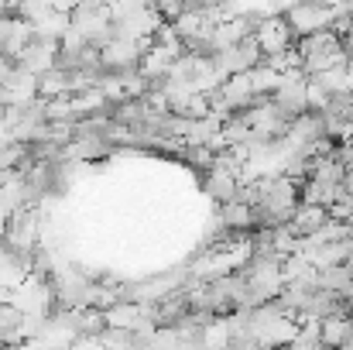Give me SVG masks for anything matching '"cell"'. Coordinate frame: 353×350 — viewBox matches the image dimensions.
I'll use <instances>...</instances> for the list:
<instances>
[{
	"instance_id": "1",
	"label": "cell",
	"mask_w": 353,
	"mask_h": 350,
	"mask_svg": "<svg viewBox=\"0 0 353 350\" xmlns=\"http://www.w3.org/2000/svg\"><path fill=\"white\" fill-rule=\"evenodd\" d=\"M295 52H299V59H302V72H305V76H319V72H330V69L347 66L343 48H340V38H336L330 28L319 31V35L299 38V41H295Z\"/></svg>"
},
{
	"instance_id": "2",
	"label": "cell",
	"mask_w": 353,
	"mask_h": 350,
	"mask_svg": "<svg viewBox=\"0 0 353 350\" xmlns=\"http://www.w3.org/2000/svg\"><path fill=\"white\" fill-rule=\"evenodd\" d=\"M281 17L288 21V28H292V35L299 41V38H309V35L326 31L333 24V17H336V7H326V3H295V7L281 10Z\"/></svg>"
},
{
	"instance_id": "3",
	"label": "cell",
	"mask_w": 353,
	"mask_h": 350,
	"mask_svg": "<svg viewBox=\"0 0 353 350\" xmlns=\"http://www.w3.org/2000/svg\"><path fill=\"white\" fill-rule=\"evenodd\" d=\"M254 38H257V45H261V55H264V59H271V55H281V52L295 48V35H292V28H288V21H285L281 14L264 17V21L257 24Z\"/></svg>"
},
{
	"instance_id": "4",
	"label": "cell",
	"mask_w": 353,
	"mask_h": 350,
	"mask_svg": "<svg viewBox=\"0 0 353 350\" xmlns=\"http://www.w3.org/2000/svg\"><path fill=\"white\" fill-rule=\"evenodd\" d=\"M326 220H330V213L323 210V206H305V203H299V210L292 213V220L285 224L288 233L295 237V240H309V237H316V233L326 227Z\"/></svg>"
},
{
	"instance_id": "5",
	"label": "cell",
	"mask_w": 353,
	"mask_h": 350,
	"mask_svg": "<svg viewBox=\"0 0 353 350\" xmlns=\"http://www.w3.org/2000/svg\"><path fill=\"white\" fill-rule=\"evenodd\" d=\"M203 189L223 206V203H230V200H236V193H240V179L236 175H230L227 168H210L206 172V179H203Z\"/></svg>"
},
{
	"instance_id": "6",
	"label": "cell",
	"mask_w": 353,
	"mask_h": 350,
	"mask_svg": "<svg viewBox=\"0 0 353 350\" xmlns=\"http://www.w3.org/2000/svg\"><path fill=\"white\" fill-rule=\"evenodd\" d=\"M319 337H323V350H343L350 347V320L347 316H336V320H326L319 323Z\"/></svg>"
},
{
	"instance_id": "7",
	"label": "cell",
	"mask_w": 353,
	"mask_h": 350,
	"mask_svg": "<svg viewBox=\"0 0 353 350\" xmlns=\"http://www.w3.org/2000/svg\"><path fill=\"white\" fill-rule=\"evenodd\" d=\"M353 285L350 271L340 264V268H323V271H316V289H323V292H333V295H347V289Z\"/></svg>"
}]
</instances>
